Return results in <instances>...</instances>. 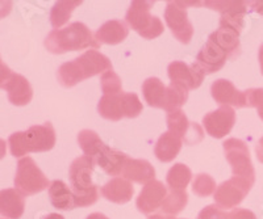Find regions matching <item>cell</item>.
<instances>
[{
  "mask_svg": "<svg viewBox=\"0 0 263 219\" xmlns=\"http://www.w3.org/2000/svg\"><path fill=\"white\" fill-rule=\"evenodd\" d=\"M187 202H189V194L185 193V190H171L164 198L161 209L163 214L174 216L184 210Z\"/></svg>",
  "mask_w": 263,
  "mask_h": 219,
  "instance_id": "cell-29",
  "label": "cell"
},
{
  "mask_svg": "<svg viewBox=\"0 0 263 219\" xmlns=\"http://www.w3.org/2000/svg\"><path fill=\"white\" fill-rule=\"evenodd\" d=\"M167 127L168 132L179 137L187 144H197L204 138V132L200 125L190 122L182 109L167 114Z\"/></svg>",
  "mask_w": 263,
  "mask_h": 219,
  "instance_id": "cell-11",
  "label": "cell"
},
{
  "mask_svg": "<svg viewBox=\"0 0 263 219\" xmlns=\"http://www.w3.org/2000/svg\"><path fill=\"white\" fill-rule=\"evenodd\" d=\"M192 172L185 164L178 163L171 167L167 173V184L171 190H185L191 181Z\"/></svg>",
  "mask_w": 263,
  "mask_h": 219,
  "instance_id": "cell-28",
  "label": "cell"
},
{
  "mask_svg": "<svg viewBox=\"0 0 263 219\" xmlns=\"http://www.w3.org/2000/svg\"><path fill=\"white\" fill-rule=\"evenodd\" d=\"M253 184L248 179L233 176L224 181L215 192V201L221 209H233L243 201V198L250 192Z\"/></svg>",
  "mask_w": 263,
  "mask_h": 219,
  "instance_id": "cell-9",
  "label": "cell"
},
{
  "mask_svg": "<svg viewBox=\"0 0 263 219\" xmlns=\"http://www.w3.org/2000/svg\"><path fill=\"white\" fill-rule=\"evenodd\" d=\"M12 74L13 72L11 71V69L7 64H4L2 59H0V88H3L6 85V83L12 76Z\"/></svg>",
  "mask_w": 263,
  "mask_h": 219,
  "instance_id": "cell-37",
  "label": "cell"
},
{
  "mask_svg": "<svg viewBox=\"0 0 263 219\" xmlns=\"http://www.w3.org/2000/svg\"><path fill=\"white\" fill-rule=\"evenodd\" d=\"M167 72L171 83L182 85L189 91L200 87L204 80V75H205L196 63L185 64L180 60H175L170 63Z\"/></svg>",
  "mask_w": 263,
  "mask_h": 219,
  "instance_id": "cell-13",
  "label": "cell"
},
{
  "mask_svg": "<svg viewBox=\"0 0 263 219\" xmlns=\"http://www.w3.org/2000/svg\"><path fill=\"white\" fill-rule=\"evenodd\" d=\"M11 154L21 158L29 152H45L55 144V130L50 122L36 125L27 132L13 133L8 139Z\"/></svg>",
  "mask_w": 263,
  "mask_h": 219,
  "instance_id": "cell-3",
  "label": "cell"
},
{
  "mask_svg": "<svg viewBox=\"0 0 263 219\" xmlns=\"http://www.w3.org/2000/svg\"><path fill=\"white\" fill-rule=\"evenodd\" d=\"M222 144H224L225 158L232 167L233 176L243 177V179L250 180L251 183H254V167L251 163L250 152H249V148L245 142H242L241 139L230 138Z\"/></svg>",
  "mask_w": 263,
  "mask_h": 219,
  "instance_id": "cell-8",
  "label": "cell"
},
{
  "mask_svg": "<svg viewBox=\"0 0 263 219\" xmlns=\"http://www.w3.org/2000/svg\"><path fill=\"white\" fill-rule=\"evenodd\" d=\"M2 90L8 92V100L16 106L28 105L33 99V90L27 78L20 74H12Z\"/></svg>",
  "mask_w": 263,
  "mask_h": 219,
  "instance_id": "cell-17",
  "label": "cell"
},
{
  "mask_svg": "<svg viewBox=\"0 0 263 219\" xmlns=\"http://www.w3.org/2000/svg\"><path fill=\"white\" fill-rule=\"evenodd\" d=\"M93 167L95 162L86 155L77 158L70 165L69 176L71 181L75 206H91L98 201L99 188L91 180Z\"/></svg>",
  "mask_w": 263,
  "mask_h": 219,
  "instance_id": "cell-4",
  "label": "cell"
},
{
  "mask_svg": "<svg viewBox=\"0 0 263 219\" xmlns=\"http://www.w3.org/2000/svg\"><path fill=\"white\" fill-rule=\"evenodd\" d=\"M246 104L251 108H257L258 114H263V88H251L245 91Z\"/></svg>",
  "mask_w": 263,
  "mask_h": 219,
  "instance_id": "cell-34",
  "label": "cell"
},
{
  "mask_svg": "<svg viewBox=\"0 0 263 219\" xmlns=\"http://www.w3.org/2000/svg\"><path fill=\"white\" fill-rule=\"evenodd\" d=\"M236 123V112L230 106H221L217 111L211 112L203 117L205 132L216 139L224 138L229 134Z\"/></svg>",
  "mask_w": 263,
  "mask_h": 219,
  "instance_id": "cell-12",
  "label": "cell"
},
{
  "mask_svg": "<svg viewBox=\"0 0 263 219\" xmlns=\"http://www.w3.org/2000/svg\"><path fill=\"white\" fill-rule=\"evenodd\" d=\"M7 154V143L4 139L0 138V160L3 159Z\"/></svg>",
  "mask_w": 263,
  "mask_h": 219,
  "instance_id": "cell-41",
  "label": "cell"
},
{
  "mask_svg": "<svg viewBox=\"0 0 263 219\" xmlns=\"http://www.w3.org/2000/svg\"><path fill=\"white\" fill-rule=\"evenodd\" d=\"M255 152H257V158L260 163H263V137L260 141L258 142L257 147H255Z\"/></svg>",
  "mask_w": 263,
  "mask_h": 219,
  "instance_id": "cell-39",
  "label": "cell"
},
{
  "mask_svg": "<svg viewBox=\"0 0 263 219\" xmlns=\"http://www.w3.org/2000/svg\"><path fill=\"white\" fill-rule=\"evenodd\" d=\"M24 195L16 189L0 190V215L9 219H20L24 214Z\"/></svg>",
  "mask_w": 263,
  "mask_h": 219,
  "instance_id": "cell-19",
  "label": "cell"
},
{
  "mask_svg": "<svg viewBox=\"0 0 263 219\" xmlns=\"http://www.w3.org/2000/svg\"><path fill=\"white\" fill-rule=\"evenodd\" d=\"M124 179L132 183L145 184L154 180L156 177V169L147 160L142 159H128L125 167L123 169Z\"/></svg>",
  "mask_w": 263,
  "mask_h": 219,
  "instance_id": "cell-21",
  "label": "cell"
},
{
  "mask_svg": "<svg viewBox=\"0 0 263 219\" xmlns=\"http://www.w3.org/2000/svg\"><path fill=\"white\" fill-rule=\"evenodd\" d=\"M153 6L154 2H133L125 17L132 29L146 39L157 38L164 30L161 18L150 13Z\"/></svg>",
  "mask_w": 263,
  "mask_h": 219,
  "instance_id": "cell-6",
  "label": "cell"
},
{
  "mask_svg": "<svg viewBox=\"0 0 263 219\" xmlns=\"http://www.w3.org/2000/svg\"><path fill=\"white\" fill-rule=\"evenodd\" d=\"M212 97L216 102L221 104L224 106H236V108H245L246 104V95L245 92L237 90L232 81L227 79H218L211 87Z\"/></svg>",
  "mask_w": 263,
  "mask_h": 219,
  "instance_id": "cell-15",
  "label": "cell"
},
{
  "mask_svg": "<svg viewBox=\"0 0 263 219\" xmlns=\"http://www.w3.org/2000/svg\"><path fill=\"white\" fill-rule=\"evenodd\" d=\"M107 71H112L109 58L96 50H88L77 59L63 63L58 69L57 78L61 85L71 88L86 79Z\"/></svg>",
  "mask_w": 263,
  "mask_h": 219,
  "instance_id": "cell-1",
  "label": "cell"
},
{
  "mask_svg": "<svg viewBox=\"0 0 263 219\" xmlns=\"http://www.w3.org/2000/svg\"><path fill=\"white\" fill-rule=\"evenodd\" d=\"M44 219H65V218H63V216L61 215V214L51 213V214H49V215H46Z\"/></svg>",
  "mask_w": 263,
  "mask_h": 219,
  "instance_id": "cell-45",
  "label": "cell"
},
{
  "mask_svg": "<svg viewBox=\"0 0 263 219\" xmlns=\"http://www.w3.org/2000/svg\"><path fill=\"white\" fill-rule=\"evenodd\" d=\"M166 195H167V189L163 183L158 180L150 181L142 188L140 195L137 197L138 210L146 215L154 213L162 206Z\"/></svg>",
  "mask_w": 263,
  "mask_h": 219,
  "instance_id": "cell-14",
  "label": "cell"
},
{
  "mask_svg": "<svg viewBox=\"0 0 263 219\" xmlns=\"http://www.w3.org/2000/svg\"><path fill=\"white\" fill-rule=\"evenodd\" d=\"M239 34L234 33L229 29L220 28L216 32H213L210 36V41H212L216 46L225 51L229 58H233L238 54L239 51Z\"/></svg>",
  "mask_w": 263,
  "mask_h": 219,
  "instance_id": "cell-26",
  "label": "cell"
},
{
  "mask_svg": "<svg viewBox=\"0 0 263 219\" xmlns=\"http://www.w3.org/2000/svg\"><path fill=\"white\" fill-rule=\"evenodd\" d=\"M102 194L108 201L123 205L130 201L135 194V188L130 181L124 177H115L103 186Z\"/></svg>",
  "mask_w": 263,
  "mask_h": 219,
  "instance_id": "cell-18",
  "label": "cell"
},
{
  "mask_svg": "<svg viewBox=\"0 0 263 219\" xmlns=\"http://www.w3.org/2000/svg\"><path fill=\"white\" fill-rule=\"evenodd\" d=\"M49 197L51 205L58 210H70L75 206L72 190L61 180H54L53 183H50Z\"/></svg>",
  "mask_w": 263,
  "mask_h": 219,
  "instance_id": "cell-24",
  "label": "cell"
},
{
  "mask_svg": "<svg viewBox=\"0 0 263 219\" xmlns=\"http://www.w3.org/2000/svg\"><path fill=\"white\" fill-rule=\"evenodd\" d=\"M147 219H173L168 215H162V214H156V215H150Z\"/></svg>",
  "mask_w": 263,
  "mask_h": 219,
  "instance_id": "cell-44",
  "label": "cell"
},
{
  "mask_svg": "<svg viewBox=\"0 0 263 219\" xmlns=\"http://www.w3.org/2000/svg\"><path fill=\"white\" fill-rule=\"evenodd\" d=\"M129 29L124 21H119V20H111L103 24L102 27L96 30L95 38L98 39V42L102 45H117L121 43L124 39L128 37Z\"/></svg>",
  "mask_w": 263,
  "mask_h": 219,
  "instance_id": "cell-22",
  "label": "cell"
},
{
  "mask_svg": "<svg viewBox=\"0 0 263 219\" xmlns=\"http://www.w3.org/2000/svg\"><path fill=\"white\" fill-rule=\"evenodd\" d=\"M16 190L23 195H33L48 189L50 183L42 173L36 162L30 158H23L17 163V171L15 176Z\"/></svg>",
  "mask_w": 263,
  "mask_h": 219,
  "instance_id": "cell-7",
  "label": "cell"
},
{
  "mask_svg": "<svg viewBox=\"0 0 263 219\" xmlns=\"http://www.w3.org/2000/svg\"><path fill=\"white\" fill-rule=\"evenodd\" d=\"M142 102L136 93L103 95L98 104V112L105 120L120 121L121 118H136L142 113Z\"/></svg>",
  "mask_w": 263,
  "mask_h": 219,
  "instance_id": "cell-5",
  "label": "cell"
},
{
  "mask_svg": "<svg viewBox=\"0 0 263 219\" xmlns=\"http://www.w3.org/2000/svg\"><path fill=\"white\" fill-rule=\"evenodd\" d=\"M100 84H102V91L104 95H117L123 92L121 79L114 71L104 72L100 79Z\"/></svg>",
  "mask_w": 263,
  "mask_h": 219,
  "instance_id": "cell-33",
  "label": "cell"
},
{
  "mask_svg": "<svg viewBox=\"0 0 263 219\" xmlns=\"http://www.w3.org/2000/svg\"><path fill=\"white\" fill-rule=\"evenodd\" d=\"M197 219H229V214L225 213L217 205H210L199 213Z\"/></svg>",
  "mask_w": 263,
  "mask_h": 219,
  "instance_id": "cell-35",
  "label": "cell"
},
{
  "mask_svg": "<svg viewBox=\"0 0 263 219\" xmlns=\"http://www.w3.org/2000/svg\"><path fill=\"white\" fill-rule=\"evenodd\" d=\"M192 192L197 197H210L216 192V181L213 180L210 174L200 173L195 177L192 183Z\"/></svg>",
  "mask_w": 263,
  "mask_h": 219,
  "instance_id": "cell-32",
  "label": "cell"
},
{
  "mask_svg": "<svg viewBox=\"0 0 263 219\" xmlns=\"http://www.w3.org/2000/svg\"><path fill=\"white\" fill-rule=\"evenodd\" d=\"M86 219H109V218H107V216H105L104 214H102V213H92V214H90V215L87 216Z\"/></svg>",
  "mask_w": 263,
  "mask_h": 219,
  "instance_id": "cell-43",
  "label": "cell"
},
{
  "mask_svg": "<svg viewBox=\"0 0 263 219\" xmlns=\"http://www.w3.org/2000/svg\"><path fill=\"white\" fill-rule=\"evenodd\" d=\"M128 159L129 158L124 152L104 146V148L96 156L95 164H98L109 176H119L120 173H123Z\"/></svg>",
  "mask_w": 263,
  "mask_h": 219,
  "instance_id": "cell-20",
  "label": "cell"
},
{
  "mask_svg": "<svg viewBox=\"0 0 263 219\" xmlns=\"http://www.w3.org/2000/svg\"><path fill=\"white\" fill-rule=\"evenodd\" d=\"M258 60H259L260 71H262V75H263V43L260 45L259 50H258Z\"/></svg>",
  "mask_w": 263,
  "mask_h": 219,
  "instance_id": "cell-42",
  "label": "cell"
},
{
  "mask_svg": "<svg viewBox=\"0 0 263 219\" xmlns=\"http://www.w3.org/2000/svg\"><path fill=\"white\" fill-rule=\"evenodd\" d=\"M189 100V90L175 83H170L166 91V101H164V111L174 112L182 108Z\"/></svg>",
  "mask_w": 263,
  "mask_h": 219,
  "instance_id": "cell-30",
  "label": "cell"
},
{
  "mask_svg": "<svg viewBox=\"0 0 263 219\" xmlns=\"http://www.w3.org/2000/svg\"><path fill=\"white\" fill-rule=\"evenodd\" d=\"M166 91L167 87L158 78H149L144 81L142 84V93L149 104L153 108H164V101H166Z\"/></svg>",
  "mask_w": 263,
  "mask_h": 219,
  "instance_id": "cell-25",
  "label": "cell"
},
{
  "mask_svg": "<svg viewBox=\"0 0 263 219\" xmlns=\"http://www.w3.org/2000/svg\"><path fill=\"white\" fill-rule=\"evenodd\" d=\"M82 2H57L51 8L50 21L55 29H60L62 25L69 21L72 11L78 6H81Z\"/></svg>",
  "mask_w": 263,
  "mask_h": 219,
  "instance_id": "cell-31",
  "label": "cell"
},
{
  "mask_svg": "<svg viewBox=\"0 0 263 219\" xmlns=\"http://www.w3.org/2000/svg\"><path fill=\"white\" fill-rule=\"evenodd\" d=\"M164 21L171 29V33L182 43H189L194 36V27L190 23L189 15L178 2H168L164 11Z\"/></svg>",
  "mask_w": 263,
  "mask_h": 219,
  "instance_id": "cell-10",
  "label": "cell"
},
{
  "mask_svg": "<svg viewBox=\"0 0 263 219\" xmlns=\"http://www.w3.org/2000/svg\"><path fill=\"white\" fill-rule=\"evenodd\" d=\"M45 48L53 54H63L67 51L99 49L100 43L83 23H72L63 29L51 30L45 38Z\"/></svg>",
  "mask_w": 263,
  "mask_h": 219,
  "instance_id": "cell-2",
  "label": "cell"
},
{
  "mask_svg": "<svg viewBox=\"0 0 263 219\" xmlns=\"http://www.w3.org/2000/svg\"><path fill=\"white\" fill-rule=\"evenodd\" d=\"M228 59L229 57L227 53L208 39V42L197 54L196 64L200 67L204 74H213V72L220 71Z\"/></svg>",
  "mask_w": 263,
  "mask_h": 219,
  "instance_id": "cell-16",
  "label": "cell"
},
{
  "mask_svg": "<svg viewBox=\"0 0 263 219\" xmlns=\"http://www.w3.org/2000/svg\"><path fill=\"white\" fill-rule=\"evenodd\" d=\"M12 8V3L11 2H0V17L8 15Z\"/></svg>",
  "mask_w": 263,
  "mask_h": 219,
  "instance_id": "cell-38",
  "label": "cell"
},
{
  "mask_svg": "<svg viewBox=\"0 0 263 219\" xmlns=\"http://www.w3.org/2000/svg\"><path fill=\"white\" fill-rule=\"evenodd\" d=\"M182 144L183 141L179 137H177V135L170 132L164 133L159 137L156 148H154L157 159L163 163L173 162L178 156V154L180 152Z\"/></svg>",
  "mask_w": 263,
  "mask_h": 219,
  "instance_id": "cell-23",
  "label": "cell"
},
{
  "mask_svg": "<svg viewBox=\"0 0 263 219\" xmlns=\"http://www.w3.org/2000/svg\"><path fill=\"white\" fill-rule=\"evenodd\" d=\"M249 4L254 8L255 12H258L259 15L263 16V2H250Z\"/></svg>",
  "mask_w": 263,
  "mask_h": 219,
  "instance_id": "cell-40",
  "label": "cell"
},
{
  "mask_svg": "<svg viewBox=\"0 0 263 219\" xmlns=\"http://www.w3.org/2000/svg\"><path fill=\"white\" fill-rule=\"evenodd\" d=\"M78 143L81 146L82 151L84 152V155L91 158V159L95 162L96 156L100 154V151L104 148V142L99 138V135L96 134L93 130L84 129L82 130L78 134Z\"/></svg>",
  "mask_w": 263,
  "mask_h": 219,
  "instance_id": "cell-27",
  "label": "cell"
},
{
  "mask_svg": "<svg viewBox=\"0 0 263 219\" xmlns=\"http://www.w3.org/2000/svg\"><path fill=\"white\" fill-rule=\"evenodd\" d=\"M229 219H257L255 214L246 209H234L232 213L229 214Z\"/></svg>",
  "mask_w": 263,
  "mask_h": 219,
  "instance_id": "cell-36",
  "label": "cell"
}]
</instances>
